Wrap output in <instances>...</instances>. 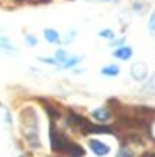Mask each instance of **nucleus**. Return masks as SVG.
Wrapping results in <instances>:
<instances>
[{
	"instance_id": "obj_1",
	"label": "nucleus",
	"mask_w": 155,
	"mask_h": 157,
	"mask_svg": "<svg viewBox=\"0 0 155 157\" xmlns=\"http://www.w3.org/2000/svg\"><path fill=\"white\" fill-rule=\"evenodd\" d=\"M22 131L23 135L33 148H39V127H38V117L33 112V109H26L22 112Z\"/></svg>"
},
{
	"instance_id": "obj_2",
	"label": "nucleus",
	"mask_w": 155,
	"mask_h": 157,
	"mask_svg": "<svg viewBox=\"0 0 155 157\" xmlns=\"http://www.w3.org/2000/svg\"><path fill=\"white\" fill-rule=\"evenodd\" d=\"M50 138H51V147H52L54 151L65 153L67 147H68V144H70V141L67 140V137L64 134H61L60 131H57L54 125H51Z\"/></svg>"
},
{
	"instance_id": "obj_3",
	"label": "nucleus",
	"mask_w": 155,
	"mask_h": 157,
	"mask_svg": "<svg viewBox=\"0 0 155 157\" xmlns=\"http://www.w3.org/2000/svg\"><path fill=\"white\" fill-rule=\"evenodd\" d=\"M146 74H148V67H146L145 63H135L131 67V76L138 82L144 80L146 77Z\"/></svg>"
},
{
	"instance_id": "obj_4",
	"label": "nucleus",
	"mask_w": 155,
	"mask_h": 157,
	"mask_svg": "<svg viewBox=\"0 0 155 157\" xmlns=\"http://www.w3.org/2000/svg\"><path fill=\"white\" fill-rule=\"evenodd\" d=\"M89 146H90V148H91V151H93L96 156H106V154L110 153V147L107 146V144H105V143L99 141V140H90Z\"/></svg>"
},
{
	"instance_id": "obj_5",
	"label": "nucleus",
	"mask_w": 155,
	"mask_h": 157,
	"mask_svg": "<svg viewBox=\"0 0 155 157\" xmlns=\"http://www.w3.org/2000/svg\"><path fill=\"white\" fill-rule=\"evenodd\" d=\"M83 134H100V132H112V128L109 127H100V125H94V124H87L83 129Z\"/></svg>"
},
{
	"instance_id": "obj_6",
	"label": "nucleus",
	"mask_w": 155,
	"mask_h": 157,
	"mask_svg": "<svg viewBox=\"0 0 155 157\" xmlns=\"http://www.w3.org/2000/svg\"><path fill=\"white\" fill-rule=\"evenodd\" d=\"M65 154H68L71 157H83L86 154V151H84L83 147H80L78 144H74V143L70 141V144H68V147L65 150Z\"/></svg>"
},
{
	"instance_id": "obj_7",
	"label": "nucleus",
	"mask_w": 155,
	"mask_h": 157,
	"mask_svg": "<svg viewBox=\"0 0 155 157\" xmlns=\"http://www.w3.org/2000/svg\"><path fill=\"white\" fill-rule=\"evenodd\" d=\"M113 56L119 58V60H129L131 57H132V48H129V47H122V48H117L115 52H113Z\"/></svg>"
},
{
	"instance_id": "obj_8",
	"label": "nucleus",
	"mask_w": 155,
	"mask_h": 157,
	"mask_svg": "<svg viewBox=\"0 0 155 157\" xmlns=\"http://www.w3.org/2000/svg\"><path fill=\"white\" fill-rule=\"evenodd\" d=\"M93 117H94V119H97L100 122H105V121H107L110 118V112L106 108H99V109L93 111Z\"/></svg>"
},
{
	"instance_id": "obj_9",
	"label": "nucleus",
	"mask_w": 155,
	"mask_h": 157,
	"mask_svg": "<svg viewBox=\"0 0 155 157\" xmlns=\"http://www.w3.org/2000/svg\"><path fill=\"white\" fill-rule=\"evenodd\" d=\"M44 36L48 42H51V44H57V42L60 41V34L57 32L55 29H45Z\"/></svg>"
},
{
	"instance_id": "obj_10",
	"label": "nucleus",
	"mask_w": 155,
	"mask_h": 157,
	"mask_svg": "<svg viewBox=\"0 0 155 157\" xmlns=\"http://www.w3.org/2000/svg\"><path fill=\"white\" fill-rule=\"evenodd\" d=\"M0 50L7 51V52H17V50L12 45V42L5 36H0Z\"/></svg>"
},
{
	"instance_id": "obj_11",
	"label": "nucleus",
	"mask_w": 155,
	"mask_h": 157,
	"mask_svg": "<svg viewBox=\"0 0 155 157\" xmlns=\"http://www.w3.org/2000/svg\"><path fill=\"white\" fill-rule=\"evenodd\" d=\"M120 71V68L115 66V64H110V66H106V67L101 68V74L105 76H109V77H113V76H117Z\"/></svg>"
},
{
	"instance_id": "obj_12",
	"label": "nucleus",
	"mask_w": 155,
	"mask_h": 157,
	"mask_svg": "<svg viewBox=\"0 0 155 157\" xmlns=\"http://www.w3.org/2000/svg\"><path fill=\"white\" fill-rule=\"evenodd\" d=\"M80 60H81V57H71V58H67L65 61L62 63V67L70 68V67H72V66H76L77 63H80Z\"/></svg>"
},
{
	"instance_id": "obj_13",
	"label": "nucleus",
	"mask_w": 155,
	"mask_h": 157,
	"mask_svg": "<svg viewBox=\"0 0 155 157\" xmlns=\"http://www.w3.org/2000/svg\"><path fill=\"white\" fill-rule=\"evenodd\" d=\"M67 58H68V56H67V52L64 50H58L55 52V61L60 63V64H62V63L65 61Z\"/></svg>"
},
{
	"instance_id": "obj_14",
	"label": "nucleus",
	"mask_w": 155,
	"mask_h": 157,
	"mask_svg": "<svg viewBox=\"0 0 155 157\" xmlns=\"http://www.w3.org/2000/svg\"><path fill=\"white\" fill-rule=\"evenodd\" d=\"M148 29H149L151 35H154V36H155V10H154V13H152V15H151V17H149Z\"/></svg>"
},
{
	"instance_id": "obj_15",
	"label": "nucleus",
	"mask_w": 155,
	"mask_h": 157,
	"mask_svg": "<svg viewBox=\"0 0 155 157\" xmlns=\"http://www.w3.org/2000/svg\"><path fill=\"white\" fill-rule=\"evenodd\" d=\"M100 36L107 38V39H112L113 36H115V34H113V31H112V29H103V31H100Z\"/></svg>"
},
{
	"instance_id": "obj_16",
	"label": "nucleus",
	"mask_w": 155,
	"mask_h": 157,
	"mask_svg": "<svg viewBox=\"0 0 155 157\" xmlns=\"http://www.w3.org/2000/svg\"><path fill=\"white\" fill-rule=\"evenodd\" d=\"M145 89L148 90L149 93H155V74H154V77L148 82V84H146V87H145Z\"/></svg>"
},
{
	"instance_id": "obj_17",
	"label": "nucleus",
	"mask_w": 155,
	"mask_h": 157,
	"mask_svg": "<svg viewBox=\"0 0 155 157\" xmlns=\"http://www.w3.org/2000/svg\"><path fill=\"white\" fill-rule=\"evenodd\" d=\"M116 157H132V153L126 150V148H120L119 151H117Z\"/></svg>"
},
{
	"instance_id": "obj_18",
	"label": "nucleus",
	"mask_w": 155,
	"mask_h": 157,
	"mask_svg": "<svg viewBox=\"0 0 155 157\" xmlns=\"http://www.w3.org/2000/svg\"><path fill=\"white\" fill-rule=\"evenodd\" d=\"M26 42H28V45H31V47H35V45L38 44V39L35 38L33 35H26Z\"/></svg>"
},
{
	"instance_id": "obj_19",
	"label": "nucleus",
	"mask_w": 155,
	"mask_h": 157,
	"mask_svg": "<svg viewBox=\"0 0 155 157\" xmlns=\"http://www.w3.org/2000/svg\"><path fill=\"white\" fill-rule=\"evenodd\" d=\"M46 112L50 113L52 118H58V117H60V113L57 112V111H55V109H54L52 106H46Z\"/></svg>"
},
{
	"instance_id": "obj_20",
	"label": "nucleus",
	"mask_w": 155,
	"mask_h": 157,
	"mask_svg": "<svg viewBox=\"0 0 155 157\" xmlns=\"http://www.w3.org/2000/svg\"><path fill=\"white\" fill-rule=\"evenodd\" d=\"M16 2H29V3H48L50 0H16Z\"/></svg>"
},
{
	"instance_id": "obj_21",
	"label": "nucleus",
	"mask_w": 155,
	"mask_h": 157,
	"mask_svg": "<svg viewBox=\"0 0 155 157\" xmlns=\"http://www.w3.org/2000/svg\"><path fill=\"white\" fill-rule=\"evenodd\" d=\"M41 61L48 63V64H57V61L55 60H52V58H41Z\"/></svg>"
},
{
	"instance_id": "obj_22",
	"label": "nucleus",
	"mask_w": 155,
	"mask_h": 157,
	"mask_svg": "<svg viewBox=\"0 0 155 157\" xmlns=\"http://www.w3.org/2000/svg\"><path fill=\"white\" fill-rule=\"evenodd\" d=\"M142 157H155V154H152V153H146V154L142 156Z\"/></svg>"
},
{
	"instance_id": "obj_23",
	"label": "nucleus",
	"mask_w": 155,
	"mask_h": 157,
	"mask_svg": "<svg viewBox=\"0 0 155 157\" xmlns=\"http://www.w3.org/2000/svg\"><path fill=\"white\" fill-rule=\"evenodd\" d=\"M91 2H110V0H91Z\"/></svg>"
},
{
	"instance_id": "obj_24",
	"label": "nucleus",
	"mask_w": 155,
	"mask_h": 157,
	"mask_svg": "<svg viewBox=\"0 0 155 157\" xmlns=\"http://www.w3.org/2000/svg\"><path fill=\"white\" fill-rule=\"evenodd\" d=\"M154 132H155V128H154Z\"/></svg>"
}]
</instances>
